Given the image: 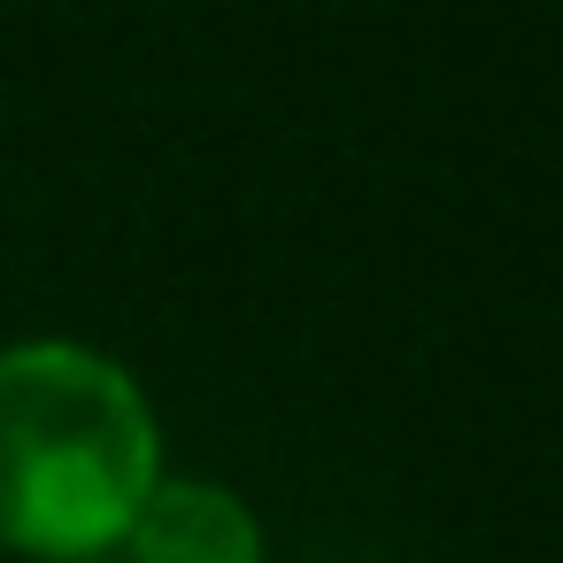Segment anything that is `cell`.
<instances>
[{"label":"cell","instance_id":"cell-3","mask_svg":"<svg viewBox=\"0 0 563 563\" xmlns=\"http://www.w3.org/2000/svg\"><path fill=\"white\" fill-rule=\"evenodd\" d=\"M93 563H117V555H93Z\"/></svg>","mask_w":563,"mask_h":563},{"label":"cell","instance_id":"cell-2","mask_svg":"<svg viewBox=\"0 0 563 563\" xmlns=\"http://www.w3.org/2000/svg\"><path fill=\"white\" fill-rule=\"evenodd\" d=\"M124 563H263V517L217 478L163 471L124 532Z\"/></svg>","mask_w":563,"mask_h":563},{"label":"cell","instance_id":"cell-1","mask_svg":"<svg viewBox=\"0 0 563 563\" xmlns=\"http://www.w3.org/2000/svg\"><path fill=\"white\" fill-rule=\"evenodd\" d=\"M155 478V401L117 355L78 340L0 347V548L93 563L124 548Z\"/></svg>","mask_w":563,"mask_h":563}]
</instances>
